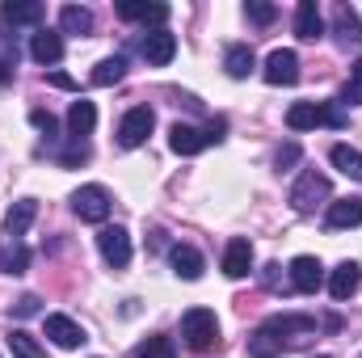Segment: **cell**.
Here are the masks:
<instances>
[{
    "label": "cell",
    "mask_w": 362,
    "mask_h": 358,
    "mask_svg": "<svg viewBox=\"0 0 362 358\" xmlns=\"http://www.w3.org/2000/svg\"><path fill=\"white\" fill-rule=\"evenodd\" d=\"M358 282H362L358 262H341L337 270H329V295H333V299H350V295L358 291Z\"/></svg>",
    "instance_id": "16"
},
{
    "label": "cell",
    "mask_w": 362,
    "mask_h": 358,
    "mask_svg": "<svg viewBox=\"0 0 362 358\" xmlns=\"http://www.w3.org/2000/svg\"><path fill=\"white\" fill-rule=\"evenodd\" d=\"M181 337H185L189 350H211V346L219 342V321H215V312H211V308H189V312L181 316Z\"/></svg>",
    "instance_id": "2"
},
{
    "label": "cell",
    "mask_w": 362,
    "mask_h": 358,
    "mask_svg": "<svg viewBox=\"0 0 362 358\" xmlns=\"http://www.w3.org/2000/svg\"><path fill=\"white\" fill-rule=\"evenodd\" d=\"M223 68H228V76L232 81H245L253 68H257V55H253V47H228V55H223Z\"/></svg>",
    "instance_id": "21"
},
{
    "label": "cell",
    "mask_w": 362,
    "mask_h": 358,
    "mask_svg": "<svg viewBox=\"0 0 362 358\" xmlns=\"http://www.w3.org/2000/svg\"><path fill=\"white\" fill-rule=\"evenodd\" d=\"M316 358H329V354H316Z\"/></svg>",
    "instance_id": "37"
},
{
    "label": "cell",
    "mask_w": 362,
    "mask_h": 358,
    "mask_svg": "<svg viewBox=\"0 0 362 358\" xmlns=\"http://www.w3.org/2000/svg\"><path fill=\"white\" fill-rule=\"evenodd\" d=\"M286 127H291V131L346 127V110H341V105H320V101H295V105L286 110Z\"/></svg>",
    "instance_id": "1"
},
{
    "label": "cell",
    "mask_w": 362,
    "mask_h": 358,
    "mask_svg": "<svg viewBox=\"0 0 362 358\" xmlns=\"http://www.w3.org/2000/svg\"><path fill=\"white\" fill-rule=\"evenodd\" d=\"M169 148H173L177 156H198L202 148H211V135L198 131V127H189V122H177V127L169 131Z\"/></svg>",
    "instance_id": "12"
},
{
    "label": "cell",
    "mask_w": 362,
    "mask_h": 358,
    "mask_svg": "<svg viewBox=\"0 0 362 358\" xmlns=\"http://www.w3.org/2000/svg\"><path fill=\"white\" fill-rule=\"evenodd\" d=\"M34 215H38V202H34V198L13 202V207H8V215H4V232H8V236H21V232L34 224Z\"/></svg>",
    "instance_id": "22"
},
{
    "label": "cell",
    "mask_w": 362,
    "mask_h": 358,
    "mask_svg": "<svg viewBox=\"0 0 362 358\" xmlns=\"http://www.w3.org/2000/svg\"><path fill=\"white\" fill-rule=\"evenodd\" d=\"M295 161H299V148H295V144L278 148V169H286V165H295Z\"/></svg>",
    "instance_id": "35"
},
{
    "label": "cell",
    "mask_w": 362,
    "mask_h": 358,
    "mask_svg": "<svg viewBox=\"0 0 362 358\" xmlns=\"http://www.w3.org/2000/svg\"><path fill=\"white\" fill-rule=\"evenodd\" d=\"M320 202H329V178L316 173V169H303L299 181L291 185V207H295L299 215H312Z\"/></svg>",
    "instance_id": "3"
},
{
    "label": "cell",
    "mask_w": 362,
    "mask_h": 358,
    "mask_svg": "<svg viewBox=\"0 0 362 358\" xmlns=\"http://www.w3.org/2000/svg\"><path fill=\"white\" fill-rule=\"evenodd\" d=\"M38 304H42L38 295H21V299L13 304V312H17V316H34V312H38Z\"/></svg>",
    "instance_id": "33"
},
{
    "label": "cell",
    "mask_w": 362,
    "mask_h": 358,
    "mask_svg": "<svg viewBox=\"0 0 362 358\" xmlns=\"http://www.w3.org/2000/svg\"><path fill=\"white\" fill-rule=\"evenodd\" d=\"M59 30L64 34H93V13L85 4H64L59 8Z\"/></svg>",
    "instance_id": "24"
},
{
    "label": "cell",
    "mask_w": 362,
    "mask_h": 358,
    "mask_svg": "<svg viewBox=\"0 0 362 358\" xmlns=\"http://www.w3.org/2000/svg\"><path fill=\"white\" fill-rule=\"evenodd\" d=\"M30 59L42 64V68L59 64V59H64V38H59L55 30H38V34L30 38Z\"/></svg>",
    "instance_id": "13"
},
{
    "label": "cell",
    "mask_w": 362,
    "mask_h": 358,
    "mask_svg": "<svg viewBox=\"0 0 362 358\" xmlns=\"http://www.w3.org/2000/svg\"><path fill=\"white\" fill-rule=\"evenodd\" d=\"M118 13H122L127 21H152L156 30H165V21H169V4H144V0H122V4H118Z\"/></svg>",
    "instance_id": "17"
},
{
    "label": "cell",
    "mask_w": 362,
    "mask_h": 358,
    "mask_svg": "<svg viewBox=\"0 0 362 358\" xmlns=\"http://www.w3.org/2000/svg\"><path fill=\"white\" fill-rule=\"evenodd\" d=\"M0 270H4V274H25V270H30V249H25L17 236H8V241L0 245Z\"/></svg>",
    "instance_id": "23"
},
{
    "label": "cell",
    "mask_w": 362,
    "mask_h": 358,
    "mask_svg": "<svg viewBox=\"0 0 362 358\" xmlns=\"http://www.w3.org/2000/svg\"><path fill=\"white\" fill-rule=\"evenodd\" d=\"M30 122H34L38 131H47V135H55V118H51V114H42V110H34V114H30Z\"/></svg>",
    "instance_id": "34"
},
{
    "label": "cell",
    "mask_w": 362,
    "mask_h": 358,
    "mask_svg": "<svg viewBox=\"0 0 362 358\" xmlns=\"http://www.w3.org/2000/svg\"><path fill=\"white\" fill-rule=\"evenodd\" d=\"M245 13H249L257 25H270L274 17H278V8H274V4H266V0H249V4H245Z\"/></svg>",
    "instance_id": "31"
},
{
    "label": "cell",
    "mask_w": 362,
    "mask_h": 358,
    "mask_svg": "<svg viewBox=\"0 0 362 358\" xmlns=\"http://www.w3.org/2000/svg\"><path fill=\"white\" fill-rule=\"evenodd\" d=\"M341 105H362V59L350 68V81L341 89Z\"/></svg>",
    "instance_id": "30"
},
{
    "label": "cell",
    "mask_w": 362,
    "mask_h": 358,
    "mask_svg": "<svg viewBox=\"0 0 362 358\" xmlns=\"http://www.w3.org/2000/svg\"><path fill=\"white\" fill-rule=\"evenodd\" d=\"M110 190L105 185H81L76 194H72V211L85 219V224H105V215H110Z\"/></svg>",
    "instance_id": "4"
},
{
    "label": "cell",
    "mask_w": 362,
    "mask_h": 358,
    "mask_svg": "<svg viewBox=\"0 0 362 358\" xmlns=\"http://www.w3.org/2000/svg\"><path fill=\"white\" fill-rule=\"evenodd\" d=\"M139 51H144V59H148L152 68H165V64L177 55V38H173L169 30H148L144 42H139Z\"/></svg>",
    "instance_id": "8"
},
{
    "label": "cell",
    "mask_w": 362,
    "mask_h": 358,
    "mask_svg": "<svg viewBox=\"0 0 362 358\" xmlns=\"http://www.w3.org/2000/svg\"><path fill=\"white\" fill-rule=\"evenodd\" d=\"M169 266H173V274L177 278H185V282H198L202 278V253L194 249V245H173L169 249Z\"/></svg>",
    "instance_id": "14"
},
{
    "label": "cell",
    "mask_w": 362,
    "mask_h": 358,
    "mask_svg": "<svg viewBox=\"0 0 362 358\" xmlns=\"http://www.w3.org/2000/svg\"><path fill=\"white\" fill-rule=\"evenodd\" d=\"M152 127H156V114H152L148 105H135V110H127L122 122H118V144H122V148H139V144L152 135Z\"/></svg>",
    "instance_id": "5"
},
{
    "label": "cell",
    "mask_w": 362,
    "mask_h": 358,
    "mask_svg": "<svg viewBox=\"0 0 362 358\" xmlns=\"http://www.w3.org/2000/svg\"><path fill=\"white\" fill-rule=\"evenodd\" d=\"M262 76H266L270 85H295V81H299V55H295L291 47H278V51H270V55H266Z\"/></svg>",
    "instance_id": "7"
},
{
    "label": "cell",
    "mask_w": 362,
    "mask_h": 358,
    "mask_svg": "<svg viewBox=\"0 0 362 358\" xmlns=\"http://www.w3.org/2000/svg\"><path fill=\"white\" fill-rule=\"evenodd\" d=\"M329 161H333V169H337V173H346V178L362 181V152H358V148H350V144H337V148L329 152Z\"/></svg>",
    "instance_id": "25"
},
{
    "label": "cell",
    "mask_w": 362,
    "mask_h": 358,
    "mask_svg": "<svg viewBox=\"0 0 362 358\" xmlns=\"http://www.w3.org/2000/svg\"><path fill=\"white\" fill-rule=\"evenodd\" d=\"M97 249H101V258H105V266L122 270L127 262H131V232L127 228H101L97 232Z\"/></svg>",
    "instance_id": "6"
},
{
    "label": "cell",
    "mask_w": 362,
    "mask_h": 358,
    "mask_svg": "<svg viewBox=\"0 0 362 358\" xmlns=\"http://www.w3.org/2000/svg\"><path fill=\"white\" fill-rule=\"evenodd\" d=\"M47 337H51L59 350H76V346H85V342H89V337H85V329H81L72 316H59V312H55V316H47Z\"/></svg>",
    "instance_id": "9"
},
{
    "label": "cell",
    "mask_w": 362,
    "mask_h": 358,
    "mask_svg": "<svg viewBox=\"0 0 362 358\" xmlns=\"http://www.w3.org/2000/svg\"><path fill=\"white\" fill-rule=\"evenodd\" d=\"M8 350H13V358H42V346H38L25 329H17V333L8 337Z\"/></svg>",
    "instance_id": "29"
},
{
    "label": "cell",
    "mask_w": 362,
    "mask_h": 358,
    "mask_svg": "<svg viewBox=\"0 0 362 358\" xmlns=\"http://www.w3.org/2000/svg\"><path fill=\"white\" fill-rule=\"evenodd\" d=\"M8 68H13V64H8V59H0V81H8Z\"/></svg>",
    "instance_id": "36"
},
{
    "label": "cell",
    "mask_w": 362,
    "mask_h": 358,
    "mask_svg": "<svg viewBox=\"0 0 362 358\" xmlns=\"http://www.w3.org/2000/svg\"><path fill=\"white\" fill-rule=\"evenodd\" d=\"M291 287L303 291V295H316L325 287V266L316 258H295L291 262Z\"/></svg>",
    "instance_id": "11"
},
{
    "label": "cell",
    "mask_w": 362,
    "mask_h": 358,
    "mask_svg": "<svg viewBox=\"0 0 362 358\" xmlns=\"http://www.w3.org/2000/svg\"><path fill=\"white\" fill-rule=\"evenodd\" d=\"M122 76H127V59H122V55H110V59H101V64L93 68L89 81L97 89H110V85H118Z\"/></svg>",
    "instance_id": "26"
},
{
    "label": "cell",
    "mask_w": 362,
    "mask_h": 358,
    "mask_svg": "<svg viewBox=\"0 0 362 358\" xmlns=\"http://www.w3.org/2000/svg\"><path fill=\"white\" fill-rule=\"evenodd\" d=\"M131 358H177V354H173V342H169V337H148V342L135 346Z\"/></svg>",
    "instance_id": "28"
},
{
    "label": "cell",
    "mask_w": 362,
    "mask_h": 358,
    "mask_svg": "<svg viewBox=\"0 0 362 358\" xmlns=\"http://www.w3.org/2000/svg\"><path fill=\"white\" fill-rule=\"evenodd\" d=\"M295 34H299L303 42H316V38L325 34V17H320L316 0H303V4L295 8Z\"/></svg>",
    "instance_id": "18"
},
{
    "label": "cell",
    "mask_w": 362,
    "mask_h": 358,
    "mask_svg": "<svg viewBox=\"0 0 362 358\" xmlns=\"http://www.w3.org/2000/svg\"><path fill=\"white\" fill-rule=\"evenodd\" d=\"M93 127H97V105L93 101H72V110H68V131H72V139H85Z\"/></svg>",
    "instance_id": "20"
},
{
    "label": "cell",
    "mask_w": 362,
    "mask_h": 358,
    "mask_svg": "<svg viewBox=\"0 0 362 358\" xmlns=\"http://www.w3.org/2000/svg\"><path fill=\"white\" fill-rule=\"evenodd\" d=\"M333 25H337V38H341V42H358V38H362L358 13H354V8H346V4L333 13Z\"/></svg>",
    "instance_id": "27"
},
{
    "label": "cell",
    "mask_w": 362,
    "mask_h": 358,
    "mask_svg": "<svg viewBox=\"0 0 362 358\" xmlns=\"http://www.w3.org/2000/svg\"><path fill=\"white\" fill-rule=\"evenodd\" d=\"M358 224H362V198L329 202V228H358Z\"/></svg>",
    "instance_id": "19"
},
{
    "label": "cell",
    "mask_w": 362,
    "mask_h": 358,
    "mask_svg": "<svg viewBox=\"0 0 362 358\" xmlns=\"http://www.w3.org/2000/svg\"><path fill=\"white\" fill-rule=\"evenodd\" d=\"M81 161H89V144H85V139H72V148H68V152H59V165H68V169H72V165H81Z\"/></svg>",
    "instance_id": "32"
},
{
    "label": "cell",
    "mask_w": 362,
    "mask_h": 358,
    "mask_svg": "<svg viewBox=\"0 0 362 358\" xmlns=\"http://www.w3.org/2000/svg\"><path fill=\"white\" fill-rule=\"evenodd\" d=\"M0 21L4 25H38L42 21V4L38 0H8V4H0Z\"/></svg>",
    "instance_id": "15"
},
{
    "label": "cell",
    "mask_w": 362,
    "mask_h": 358,
    "mask_svg": "<svg viewBox=\"0 0 362 358\" xmlns=\"http://www.w3.org/2000/svg\"><path fill=\"white\" fill-rule=\"evenodd\" d=\"M253 270V241L249 236H232L223 249V274L228 278H245Z\"/></svg>",
    "instance_id": "10"
}]
</instances>
